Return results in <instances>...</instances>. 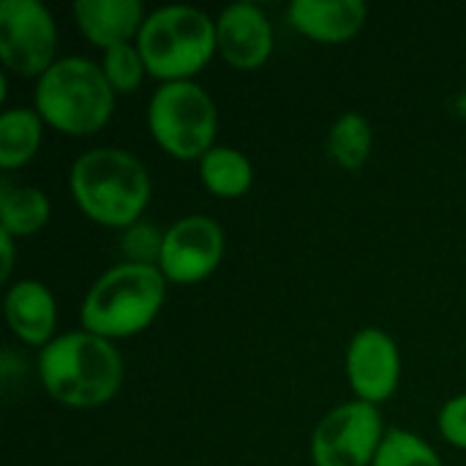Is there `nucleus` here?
I'll return each mask as SVG.
<instances>
[{"instance_id":"obj_1","label":"nucleus","mask_w":466,"mask_h":466,"mask_svg":"<svg viewBox=\"0 0 466 466\" xmlns=\"http://www.w3.org/2000/svg\"><path fill=\"white\" fill-rule=\"evenodd\" d=\"M123 355L115 341L87 330L55 336L38 352V380L63 407L93 410L112 401L123 388Z\"/></svg>"},{"instance_id":"obj_2","label":"nucleus","mask_w":466,"mask_h":466,"mask_svg":"<svg viewBox=\"0 0 466 466\" xmlns=\"http://www.w3.org/2000/svg\"><path fill=\"white\" fill-rule=\"evenodd\" d=\"M68 186L76 208L106 229H128L142 221L153 194L145 164L112 145L85 150L71 164Z\"/></svg>"},{"instance_id":"obj_3","label":"nucleus","mask_w":466,"mask_h":466,"mask_svg":"<svg viewBox=\"0 0 466 466\" xmlns=\"http://www.w3.org/2000/svg\"><path fill=\"white\" fill-rule=\"evenodd\" d=\"M167 284V276L156 265H112L93 281L79 306L82 330L109 341L147 330L161 314Z\"/></svg>"},{"instance_id":"obj_4","label":"nucleus","mask_w":466,"mask_h":466,"mask_svg":"<svg viewBox=\"0 0 466 466\" xmlns=\"http://www.w3.org/2000/svg\"><path fill=\"white\" fill-rule=\"evenodd\" d=\"M115 96L101 63L68 55L35 79L33 106L49 128L66 137H93L112 120Z\"/></svg>"},{"instance_id":"obj_5","label":"nucleus","mask_w":466,"mask_h":466,"mask_svg":"<svg viewBox=\"0 0 466 466\" xmlns=\"http://www.w3.org/2000/svg\"><path fill=\"white\" fill-rule=\"evenodd\" d=\"M147 76L164 82L194 79L218 52L216 19L197 5H161L147 14L139 35Z\"/></svg>"},{"instance_id":"obj_6","label":"nucleus","mask_w":466,"mask_h":466,"mask_svg":"<svg viewBox=\"0 0 466 466\" xmlns=\"http://www.w3.org/2000/svg\"><path fill=\"white\" fill-rule=\"evenodd\" d=\"M147 131L167 156L177 161H199L216 147L218 106L194 79L164 82L147 101Z\"/></svg>"},{"instance_id":"obj_7","label":"nucleus","mask_w":466,"mask_h":466,"mask_svg":"<svg viewBox=\"0 0 466 466\" xmlns=\"http://www.w3.org/2000/svg\"><path fill=\"white\" fill-rule=\"evenodd\" d=\"M57 22L41 0H0V60L5 74L38 79L52 68Z\"/></svg>"},{"instance_id":"obj_8","label":"nucleus","mask_w":466,"mask_h":466,"mask_svg":"<svg viewBox=\"0 0 466 466\" xmlns=\"http://www.w3.org/2000/svg\"><path fill=\"white\" fill-rule=\"evenodd\" d=\"M380 407L366 401H344L333 407L311 434L314 466H371L385 440Z\"/></svg>"},{"instance_id":"obj_9","label":"nucleus","mask_w":466,"mask_h":466,"mask_svg":"<svg viewBox=\"0 0 466 466\" xmlns=\"http://www.w3.org/2000/svg\"><path fill=\"white\" fill-rule=\"evenodd\" d=\"M224 248L221 224L210 216L191 213L164 229L158 270L169 284H199L218 270Z\"/></svg>"},{"instance_id":"obj_10","label":"nucleus","mask_w":466,"mask_h":466,"mask_svg":"<svg viewBox=\"0 0 466 466\" xmlns=\"http://www.w3.org/2000/svg\"><path fill=\"white\" fill-rule=\"evenodd\" d=\"M347 382L358 401L380 407L393 399L401 382V352L396 339L382 328H363L347 347Z\"/></svg>"},{"instance_id":"obj_11","label":"nucleus","mask_w":466,"mask_h":466,"mask_svg":"<svg viewBox=\"0 0 466 466\" xmlns=\"http://www.w3.org/2000/svg\"><path fill=\"white\" fill-rule=\"evenodd\" d=\"M218 55L238 71H257L273 55V22L262 5L240 0L227 5L216 19Z\"/></svg>"},{"instance_id":"obj_12","label":"nucleus","mask_w":466,"mask_h":466,"mask_svg":"<svg viewBox=\"0 0 466 466\" xmlns=\"http://www.w3.org/2000/svg\"><path fill=\"white\" fill-rule=\"evenodd\" d=\"M3 311L11 333L27 344L44 350L55 339L57 328V303L46 284L38 279H19L5 289Z\"/></svg>"},{"instance_id":"obj_13","label":"nucleus","mask_w":466,"mask_h":466,"mask_svg":"<svg viewBox=\"0 0 466 466\" xmlns=\"http://www.w3.org/2000/svg\"><path fill=\"white\" fill-rule=\"evenodd\" d=\"M287 19L311 41L344 44L363 30L369 5L363 0H292Z\"/></svg>"},{"instance_id":"obj_14","label":"nucleus","mask_w":466,"mask_h":466,"mask_svg":"<svg viewBox=\"0 0 466 466\" xmlns=\"http://www.w3.org/2000/svg\"><path fill=\"white\" fill-rule=\"evenodd\" d=\"M74 19L79 33L101 52L137 41L147 14L139 0H76Z\"/></svg>"},{"instance_id":"obj_15","label":"nucleus","mask_w":466,"mask_h":466,"mask_svg":"<svg viewBox=\"0 0 466 466\" xmlns=\"http://www.w3.org/2000/svg\"><path fill=\"white\" fill-rule=\"evenodd\" d=\"M44 117L35 106H8L0 115V167L19 169L35 158L44 142Z\"/></svg>"},{"instance_id":"obj_16","label":"nucleus","mask_w":466,"mask_h":466,"mask_svg":"<svg viewBox=\"0 0 466 466\" xmlns=\"http://www.w3.org/2000/svg\"><path fill=\"white\" fill-rule=\"evenodd\" d=\"M199 180L202 186L218 199H238L254 183V167L246 153L232 145L210 147L199 161Z\"/></svg>"},{"instance_id":"obj_17","label":"nucleus","mask_w":466,"mask_h":466,"mask_svg":"<svg viewBox=\"0 0 466 466\" xmlns=\"http://www.w3.org/2000/svg\"><path fill=\"white\" fill-rule=\"evenodd\" d=\"M52 205L46 191L35 186H14L11 180L0 183V229L22 240L41 232L49 221Z\"/></svg>"},{"instance_id":"obj_18","label":"nucleus","mask_w":466,"mask_h":466,"mask_svg":"<svg viewBox=\"0 0 466 466\" xmlns=\"http://www.w3.org/2000/svg\"><path fill=\"white\" fill-rule=\"evenodd\" d=\"M374 147V128L366 115L360 112H344L336 117V123L328 131V156L336 167L355 172L360 169Z\"/></svg>"},{"instance_id":"obj_19","label":"nucleus","mask_w":466,"mask_h":466,"mask_svg":"<svg viewBox=\"0 0 466 466\" xmlns=\"http://www.w3.org/2000/svg\"><path fill=\"white\" fill-rule=\"evenodd\" d=\"M371 466H445L440 453L415 431L388 429Z\"/></svg>"},{"instance_id":"obj_20","label":"nucleus","mask_w":466,"mask_h":466,"mask_svg":"<svg viewBox=\"0 0 466 466\" xmlns=\"http://www.w3.org/2000/svg\"><path fill=\"white\" fill-rule=\"evenodd\" d=\"M101 71L106 76V82L112 85L115 93H134L142 87L145 76H147V68H145V60L139 55V46L137 41L131 44H120V46H112L101 55Z\"/></svg>"},{"instance_id":"obj_21","label":"nucleus","mask_w":466,"mask_h":466,"mask_svg":"<svg viewBox=\"0 0 466 466\" xmlns=\"http://www.w3.org/2000/svg\"><path fill=\"white\" fill-rule=\"evenodd\" d=\"M161 246H164V232L156 229L147 221H137L134 227L123 229L120 235V251H123V262H134V265H156L161 259Z\"/></svg>"},{"instance_id":"obj_22","label":"nucleus","mask_w":466,"mask_h":466,"mask_svg":"<svg viewBox=\"0 0 466 466\" xmlns=\"http://www.w3.org/2000/svg\"><path fill=\"white\" fill-rule=\"evenodd\" d=\"M437 429L448 445L466 451V393H459L442 404L437 415Z\"/></svg>"},{"instance_id":"obj_23","label":"nucleus","mask_w":466,"mask_h":466,"mask_svg":"<svg viewBox=\"0 0 466 466\" xmlns=\"http://www.w3.org/2000/svg\"><path fill=\"white\" fill-rule=\"evenodd\" d=\"M14 243L16 238H11L8 232L0 229V251H3V265H0V279L8 281L11 273H14Z\"/></svg>"},{"instance_id":"obj_24","label":"nucleus","mask_w":466,"mask_h":466,"mask_svg":"<svg viewBox=\"0 0 466 466\" xmlns=\"http://www.w3.org/2000/svg\"><path fill=\"white\" fill-rule=\"evenodd\" d=\"M453 109H456V115H459V117H464V120H466V90L461 93V96H459V98H456Z\"/></svg>"}]
</instances>
